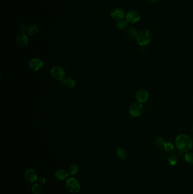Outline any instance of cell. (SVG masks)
Wrapping results in <instances>:
<instances>
[{"mask_svg":"<svg viewBox=\"0 0 193 194\" xmlns=\"http://www.w3.org/2000/svg\"><path fill=\"white\" fill-rule=\"evenodd\" d=\"M175 144L179 150L182 152H187L193 148L191 138L186 134H180L175 139Z\"/></svg>","mask_w":193,"mask_h":194,"instance_id":"obj_1","label":"cell"},{"mask_svg":"<svg viewBox=\"0 0 193 194\" xmlns=\"http://www.w3.org/2000/svg\"><path fill=\"white\" fill-rule=\"evenodd\" d=\"M152 40V34L149 30H143L138 33L136 41L138 44L142 46L149 45Z\"/></svg>","mask_w":193,"mask_h":194,"instance_id":"obj_2","label":"cell"},{"mask_svg":"<svg viewBox=\"0 0 193 194\" xmlns=\"http://www.w3.org/2000/svg\"><path fill=\"white\" fill-rule=\"evenodd\" d=\"M66 188L71 193H78L81 190V184L78 179L75 177L68 178L65 183Z\"/></svg>","mask_w":193,"mask_h":194,"instance_id":"obj_3","label":"cell"},{"mask_svg":"<svg viewBox=\"0 0 193 194\" xmlns=\"http://www.w3.org/2000/svg\"><path fill=\"white\" fill-rule=\"evenodd\" d=\"M52 77L59 82H62L65 79L66 72L65 69L61 66H55L52 68L50 71Z\"/></svg>","mask_w":193,"mask_h":194,"instance_id":"obj_4","label":"cell"},{"mask_svg":"<svg viewBox=\"0 0 193 194\" xmlns=\"http://www.w3.org/2000/svg\"><path fill=\"white\" fill-rule=\"evenodd\" d=\"M144 111L143 106L140 102H134L130 105L129 112L131 116L134 118H137L142 115Z\"/></svg>","mask_w":193,"mask_h":194,"instance_id":"obj_5","label":"cell"},{"mask_svg":"<svg viewBox=\"0 0 193 194\" xmlns=\"http://www.w3.org/2000/svg\"><path fill=\"white\" fill-rule=\"evenodd\" d=\"M28 63L29 64V67L30 69L35 72L41 70L44 65V63L43 60L38 57L32 59L31 60L28 61Z\"/></svg>","mask_w":193,"mask_h":194,"instance_id":"obj_6","label":"cell"},{"mask_svg":"<svg viewBox=\"0 0 193 194\" xmlns=\"http://www.w3.org/2000/svg\"><path fill=\"white\" fill-rule=\"evenodd\" d=\"M110 15L112 18L117 21L123 19V18L126 16L125 11L122 8H113L110 13Z\"/></svg>","mask_w":193,"mask_h":194,"instance_id":"obj_7","label":"cell"},{"mask_svg":"<svg viewBox=\"0 0 193 194\" xmlns=\"http://www.w3.org/2000/svg\"><path fill=\"white\" fill-rule=\"evenodd\" d=\"M126 20L130 23H135L140 21V14L135 10H130L126 13Z\"/></svg>","mask_w":193,"mask_h":194,"instance_id":"obj_8","label":"cell"},{"mask_svg":"<svg viewBox=\"0 0 193 194\" xmlns=\"http://www.w3.org/2000/svg\"><path fill=\"white\" fill-rule=\"evenodd\" d=\"M25 177L26 180L30 183H34L37 181L38 176L36 171L31 168L27 169L25 172Z\"/></svg>","mask_w":193,"mask_h":194,"instance_id":"obj_9","label":"cell"},{"mask_svg":"<svg viewBox=\"0 0 193 194\" xmlns=\"http://www.w3.org/2000/svg\"><path fill=\"white\" fill-rule=\"evenodd\" d=\"M149 97V91L145 89L139 90L135 94V98L137 101L141 103H145L147 101Z\"/></svg>","mask_w":193,"mask_h":194,"instance_id":"obj_10","label":"cell"},{"mask_svg":"<svg viewBox=\"0 0 193 194\" xmlns=\"http://www.w3.org/2000/svg\"><path fill=\"white\" fill-rule=\"evenodd\" d=\"M16 44L19 47H25L28 45L29 42V39L27 35L25 34L19 35L16 39Z\"/></svg>","mask_w":193,"mask_h":194,"instance_id":"obj_11","label":"cell"},{"mask_svg":"<svg viewBox=\"0 0 193 194\" xmlns=\"http://www.w3.org/2000/svg\"><path fill=\"white\" fill-rule=\"evenodd\" d=\"M55 178L57 180H60V181H63V180L68 179V178L69 177V174L67 170H66L65 169H61L58 170L55 173Z\"/></svg>","mask_w":193,"mask_h":194,"instance_id":"obj_12","label":"cell"},{"mask_svg":"<svg viewBox=\"0 0 193 194\" xmlns=\"http://www.w3.org/2000/svg\"><path fill=\"white\" fill-rule=\"evenodd\" d=\"M62 83L63 86L68 89H73L76 86V81L74 79L71 77H67L63 79L62 81Z\"/></svg>","mask_w":193,"mask_h":194,"instance_id":"obj_13","label":"cell"},{"mask_svg":"<svg viewBox=\"0 0 193 194\" xmlns=\"http://www.w3.org/2000/svg\"><path fill=\"white\" fill-rule=\"evenodd\" d=\"M116 156L120 160H125L127 157L128 153L124 148L119 147L116 150Z\"/></svg>","mask_w":193,"mask_h":194,"instance_id":"obj_14","label":"cell"},{"mask_svg":"<svg viewBox=\"0 0 193 194\" xmlns=\"http://www.w3.org/2000/svg\"><path fill=\"white\" fill-rule=\"evenodd\" d=\"M39 27L36 25H31L28 27L27 30V35L29 36H35L36 35H37L39 33Z\"/></svg>","mask_w":193,"mask_h":194,"instance_id":"obj_15","label":"cell"},{"mask_svg":"<svg viewBox=\"0 0 193 194\" xmlns=\"http://www.w3.org/2000/svg\"><path fill=\"white\" fill-rule=\"evenodd\" d=\"M128 23L129 22L126 20L122 19V20L117 21L115 26H116L117 29L119 30H125L127 28V27L128 26Z\"/></svg>","mask_w":193,"mask_h":194,"instance_id":"obj_16","label":"cell"},{"mask_svg":"<svg viewBox=\"0 0 193 194\" xmlns=\"http://www.w3.org/2000/svg\"><path fill=\"white\" fill-rule=\"evenodd\" d=\"M127 34L128 35V37H130L131 39H135L137 37L138 33L137 32V30H135L133 27H130L127 32Z\"/></svg>","mask_w":193,"mask_h":194,"instance_id":"obj_17","label":"cell"},{"mask_svg":"<svg viewBox=\"0 0 193 194\" xmlns=\"http://www.w3.org/2000/svg\"><path fill=\"white\" fill-rule=\"evenodd\" d=\"M41 190L42 188L39 183H35L31 188V192L32 194H40Z\"/></svg>","mask_w":193,"mask_h":194,"instance_id":"obj_18","label":"cell"},{"mask_svg":"<svg viewBox=\"0 0 193 194\" xmlns=\"http://www.w3.org/2000/svg\"><path fill=\"white\" fill-rule=\"evenodd\" d=\"M79 172V167L78 165L72 164L69 168V173L71 174V176H75L78 174Z\"/></svg>","mask_w":193,"mask_h":194,"instance_id":"obj_19","label":"cell"},{"mask_svg":"<svg viewBox=\"0 0 193 194\" xmlns=\"http://www.w3.org/2000/svg\"><path fill=\"white\" fill-rule=\"evenodd\" d=\"M185 160L187 163L193 165V153L191 152L186 153L185 156Z\"/></svg>","mask_w":193,"mask_h":194,"instance_id":"obj_20","label":"cell"},{"mask_svg":"<svg viewBox=\"0 0 193 194\" xmlns=\"http://www.w3.org/2000/svg\"><path fill=\"white\" fill-rule=\"evenodd\" d=\"M168 161L169 164L171 165V166L176 165L178 162V158L175 156H171V157L169 158Z\"/></svg>","mask_w":193,"mask_h":194,"instance_id":"obj_21","label":"cell"},{"mask_svg":"<svg viewBox=\"0 0 193 194\" xmlns=\"http://www.w3.org/2000/svg\"><path fill=\"white\" fill-rule=\"evenodd\" d=\"M164 149L166 151H167V152H170V151L173 150V149H174V145L171 142H165V144H164Z\"/></svg>","mask_w":193,"mask_h":194,"instance_id":"obj_22","label":"cell"},{"mask_svg":"<svg viewBox=\"0 0 193 194\" xmlns=\"http://www.w3.org/2000/svg\"><path fill=\"white\" fill-rule=\"evenodd\" d=\"M18 30L22 34H24L27 31V29H26V25L24 23H20L18 25Z\"/></svg>","mask_w":193,"mask_h":194,"instance_id":"obj_23","label":"cell"},{"mask_svg":"<svg viewBox=\"0 0 193 194\" xmlns=\"http://www.w3.org/2000/svg\"><path fill=\"white\" fill-rule=\"evenodd\" d=\"M165 143V142H164L162 138H158L156 140V144L158 146H159L160 148H164Z\"/></svg>","mask_w":193,"mask_h":194,"instance_id":"obj_24","label":"cell"},{"mask_svg":"<svg viewBox=\"0 0 193 194\" xmlns=\"http://www.w3.org/2000/svg\"><path fill=\"white\" fill-rule=\"evenodd\" d=\"M37 181L40 184H43L46 182V179L45 177L42 176V177H40L38 178Z\"/></svg>","mask_w":193,"mask_h":194,"instance_id":"obj_25","label":"cell"},{"mask_svg":"<svg viewBox=\"0 0 193 194\" xmlns=\"http://www.w3.org/2000/svg\"><path fill=\"white\" fill-rule=\"evenodd\" d=\"M150 2H151L152 3H156L159 0H149Z\"/></svg>","mask_w":193,"mask_h":194,"instance_id":"obj_26","label":"cell"},{"mask_svg":"<svg viewBox=\"0 0 193 194\" xmlns=\"http://www.w3.org/2000/svg\"></svg>","mask_w":193,"mask_h":194,"instance_id":"obj_27","label":"cell"}]
</instances>
